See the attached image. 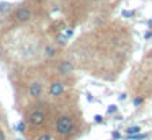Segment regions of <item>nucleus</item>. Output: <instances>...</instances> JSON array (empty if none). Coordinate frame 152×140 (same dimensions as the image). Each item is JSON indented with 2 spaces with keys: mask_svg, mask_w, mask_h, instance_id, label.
<instances>
[{
  "mask_svg": "<svg viewBox=\"0 0 152 140\" xmlns=\"http://www.w3.org/2000/svg\"><path fill=\"white\" fill-rule=\"evenodd\" d=\"M74 127H75V122H74V119L69 116H61L59 119L56 120V132L62 137L70 135V133L74 132Z\"/></svg>",
  "mask_w": 152,
  "mask_h": 140,
  "instance_id": "obj_1",
  "label": "nucleus"
},
{
  "mask_svg": "<svg viewBox=\"0 0 152 140\" xmlns=\"http://www.w3.org/2000/svg\"><path fill=\"white\" fill-rule=\"evenodd\" d=\"M46 120V114H44L43 109H34L33 112H30L26 122L33 127H38V125H43V122Z\"/></svg>",
  "mask_w": 152,
  "mask_h": 140,
  "instance_id": "obj_2",
  "label": "nucleus"
},
{
  "mask_svg": "<svg viewBox=\"0 0 152 140\" xmlns=\"http://www.w3.org/2000/svg\"><path fill=\"white\" fill-rule=\"evenodd\" d=\"M28 93H30L31 98H39L41 94H43V85H41L39 81H33V83H30Z\"/></svg>",
  "mask_w": 152,
  "mask_h": 140,
  "instance_id": "obj_3",
  "label": "nucleus"
},
{
  "mask_svg": "<svg viewBox=\"0 0 152 140\" xmlns=\"http://www.w3.org/2000/svg\"><path fill=\"white\" fill-rule=\"evenodd\" d=\"M15 20H17V21H20V23H23V21H28V20H30V16H31V12L28 8H23V7H21V8H18L17 12H15Z\"/></svg>",
  "mask_w": 152,
  "mask_h": 140,
  "instance_id": "obj_4",
  "label": "nucleus"
},
{
  "mask_svg": "<svg viewBox=\"0 0 152 140\" xmlns=\"http://www.w3.org/2000/svg\"><path fill=\"white\" fill-rule=\"evenodd\" d=\"M64 93V85L61 83V81H53L49 86V94L51 96H61V94Z\"/></svg>",
  "mask_w": 152,
  "mask_h": 140,
  "instance_id": "obj_5",
  "label": "nucleus"
},
{
  "mask_svg": "<svg viewBox=\"0 0 152 140\" xmlns=\"http://www.w3.org/2000/svg\"><path fill=\"white\" fill-rule=\"evenodd\" d=\"M72 72V64L70 62H62V64L59 65V73H62V75H67V73H70Z\"/></svg>",
  "mask_w": 152,
  "mask_h": 140,
  "instance_id": "obj_6",
  "label": "nucleus"
},
{
  "mask_svg": "<svg viewBox=\"0 0 152 140\" xmlns=\"http://www.w3.org/2000/svg\"><path fill=\"white\" fill-rule=\"evenodd\" d=\"M139 125H131V127H128V130H126V132H128V135H134V133H139Z\"/></svg>",
  "mask_w": 152,
  "mask_h": 140,
  "instance_id": "obj_7",
  "label": "nucleus"
},
{
  "mask_svg": "<svg viewBox=\"0 0 152 140\" xmlns=\"http://www.w3.org/2000/svg\"><path fill=\"white\" fill-rule=\"evenodd\" d=\"M145 139V133H136V135H128V140H142Z\"/></svg>",
  "mask_w": 152,
  "mask_h": 140,
  "instance_id": "obj_8",
  "label": "nucleus"
},
{
  "mask_svg": "<svg viewBox=\"0 0 152 140\" xmlns=\"http://www.w3.org/2000/svg\"><path fill=\"white\" fill-rule=\"evenodd\" d=\"M8 8H10V3H7V2H0V12H7Z\"/></svg>",
  "mask_w": 152,
  "mask_h": 140,
  "instance_id": "obj_9",
  "label": "nucleus"
},
{
  "mask_svg": "<svg viewBox=\"0 0 152 140\" xmlns=\"http://www.w3.org/2000/svg\"><path fill=\"white\" fill-rule=\"evenodd\" d=\"M25 124L26 122H20L18 125H15V130H17V132H25Z\"/></svg>",
  "mask_w": 152,
  "mask_h": 140,
  "instance_id": "obj_10",
  "label": "nucleus"
},
{
  "mask_svg": "<svg viewBox=\"0 0 152 140\" xmlns=\"http://www.w3.org/2000/svg\"><path fill=\"white\" fill-rule=\"evenodd\" d=\"M38 140H53V135H49V133H43V135H39Z\"/></svg>",
  "mask_w": 152,
  "mask_h": 140,
  "instance_id": "obj_11",
  "label": "nucleus"
},
{
  "mask_svg": "<svg viewBox=\"0 0 152 140\" xmlns=\"http://www.w3.org/2000/svg\"><path fill=\"white\" fill-rule=\"evenodd\" d=\"M124 18H129V16H134V12H129V10H124V12L121 13Z\"/></svg>",
  "mask_w": 152,
  "mask_h": 140,
  "instance_id": "obj_12",
  "label": "nucleus"
},
{
  "mask_svg": "<svg viewBox=\"0 0 152 140\" xmlns=\"http://www.w3.org/2000/svg\"><path fill=\"white\" fill-rule=\"evenodd\" d=\"M116 109H118V107H116L115 104H111V106H108V112H110V114H115V112H116Z\"/></svg>",
  "mask_w": 152,
  "mask_h": 140,
  "instance_id": "obj_13",
  "label": "nucleus"
},
{
  "mask_svg": "<svg viewBox=\"0 0 152 140\" xmlns=\"http://www.w3.org/2000/svg\"><path fill=\"white\" fill-rule=\"evenodd\" d=\"M132 103H134V106H141V104H142V98H134Z\"/></svg>",
  "mask_w": 152,
  "mask_h": 140,
  "instance_id": "obj_14",
  "label": "nucleus"
},
{
  "mask_svg": "<svg viewBox=\"0 0 152 140\" xmlns=\"http://www.w3.org/2000/svg\"><path fill=\"white\" fill-rule=\"evenodd\" d=\"M111 137H113V139H115V140H118V139H119V137H121V133H119V132H118V130H115V132H113V133H111Z\"/></svg>",
  "mask_w": 152,
  "mask_h": 140,
  "instance_id": "obj_15",
  "label": "nucleus"
},
{
  "mask_svg": "<svg viewBox=\"0 0 152 140\" xmlns=\"http://www.w3.org/2000/svg\"><path fill=\"white\" fill-rule=\"evenodd\" d=\"M0 140H7V137H5V132H4V130H0Z\"/></svg>",
  "mask_w": 152,
  "mask_h": 140,
  "instance_id": "obj_16",
  "label": "nucleus"
},
{
  "mask_svg": "<svg viewBox=\"0 0 152 140\" xmlns=\"http://www.w3.org/2000/svg\"><path fill=\"white\" fill-rule=\"evenodd\" d=\"M151 38H152V33L147 31V33H145V39H151Z\"/></svg>",
  "mask_w": 152,
  "mask_h": 140,
  "instance_id": "obj_17",
  "label": "nucleus"
},
{
  "mask_svg": "<svg viewBox=\"0 0 152 140\" xmlns=\"http://www.w3.org/2000/svg\"><path fill=\"white\" fill-rule=\"evenodd\" d=\"M102 119H103L102 116H95V120H96V122H100V120H102Z\"/></svg>",
  "mask_w": 152,
  "mask_h": 140,
  "instance_id": "obj_18",
  "label": "nucleus"
}]
</instances>
